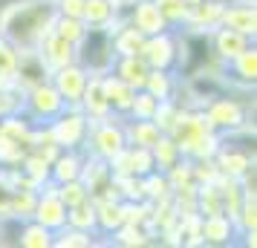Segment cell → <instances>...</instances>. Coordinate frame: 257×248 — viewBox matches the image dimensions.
<instances>
[{
    "instance_id": "cell-1",
    "label": "cell",
    "mask_w": 257,
    "mask_h": 248,
    "mask_svg": "<svg viewBox=\"0 0 257 248\" xmlns=\"http://www.w3.org/2000/svg\"><path fill=\"white\" fill-rule=\"evenodd\" d=\"M55 18V0H6L0 3V35L18 52L35 49L41 38L52 32Z\"/></svg>"
},
{
    "instance_id": "cell-2",
    "label": "cell",
    "mask_w": 257,
    "mask_h": 248,
    "mask_svg": "<svg viewBox=\"0 0 257 248\" xmlns=\"http://www.w3.org/2000/svg\"><path fill=\"white\" fill-rule=\"evenodd\" d=\"M243 98H248V95H243ZM243 98L234 93H220V95H214L211 101H205L202 104V116H205L211 130L225 136V133H234L240 127H245V124H254L248 118L251 116V107Z\"/></svg>"
},
{
    "instance_id": "cell-3",
    "label": "cell",
    "mask_w": 257,
    "mask_h": 248,
    "mask_svg": "<svg viewBox=\"0 0 257 248\" xmlns=\"http://www.w3.org/2000/svg\"><path fill=\"white\" fill-rule=\"evenodd\" d=\"M90 121V118H87ZM127 147L124 139V116L110 113L101 121H90V130H87V144H84V153H93L98 159H113L116 153H121Z\"/></svg>"
},
{
    "instance_id": "cell-4",
    "label": "cell",
    "mask_w": 257,
    "mask_h": 248,
    "mask_svg": "<svg viewBox=\"0 0 257 248\" xmlns=\"http://www.w3.org/2000/svg\"><path fill=\"white\" fill-rule=\"evenodd\" d=\"M75 61L87 72H101V75L110 72L113 61H116V49H113V41L101 26H87V35L75 47Z\"/></svg>"
},
{
    "instance_id": "cell-5",
    "label": "cell",
    "mask_w": 257,
    "mask_h": 248,
    "mask_svg": "<svg viewBox=\"0 0 257 248\" xmlns=\"http://www.w3.org/2000/svg\"><path fill=\"white\" fill-rule=\"evenodd\" d=\"M49 130H52V139L61 150H84L90 121L78 107H64L58 116L49 121Z\"/></svg>"
},
{
    "instance_id": "cell-6",
    "label": "cell",
    "mask_w": 257,
    "mask_h": 248,
    "mask_svg": "<svg viewBox=\"0 0 257 248\" xmlns=\"http://www.w3.org/2000/svg\"><path fill=\"white\" fill-rule=\"evenodd\" d=\"M64 107H70L64 98L58 95V90L49 81L38 84L32 90L24 93V104H21V113H24L32 124H49L52 118L58 116Z\"/></svg>"
},
{
    "instance_id": "cell-7",
    "label": "cell",
    "mask_w": 257,
    "mask_h": 248,
    "mask_svg": "<svg viewBox=\"0 0 257 248\" xmlns=\"http://www.w3.org/2000/svg\"><path fill=\"white\" fill-rule=\"evenodd\" d=\"M55 188H58V185H55L52 179L44 182V185L38 188V202H35V211H32V219L41 222L44 228H49L52 234L67 225V205L58 199Z\"/></svg>"
},
{
    "instance_id": "cell-8",
    "label": "cell",
    "mask_w": 257,
    "mask_h": 248,
    "mask_svg": "<svg viewBox=\"0 0 257 248\" xmlns=\"http://www.w3.org/2000/svg\"><path fill=\"white\" fill-rule=\"evenodd\" d=\"M87 75H90V72L84 70L78 61H70V64H64V67L49 72V84L58 90V95L70 107H78L81 93H84V84H87Z\"/></svg>"
},
{
    "instance_id": "cell-9",
    "label": "cell",
    "mask_w": 257,
    "mask_h": 248,
    "mask_svg": "<svg viewBox=\"0 0 257 248\" xmlns=\"http://www.w3.org/2000/svg\"><path fill=\"white\" fill-rule=\"evenodd\" d=\"M205 44H208V52L214 55V58L222 61V64H228V61L237 58L245 47H251L254 41L245 38L243 32H237V29L217 26V29H211L208 35H205Z\"/></svg>"
},
{
    "instance_id": "cell-10",
    "label": "cell",
    "mask_w": 257,
    "mask_h": 248,
    "mask_svg": "<svg viewBox=\"0 0 257 248\" xmlns=\"http://www.w3.org/2000/svg\"><path fill=\"white\" fill-rule=\"evenodd\" d=\"M222 6H225V0H199V3H194V6L188 9L185 24L179 26V29L188 32V35H202L205 38L211 29L220 26Z\"/></svg>"
},
{
    "instance_id": "cell-11",
    "label": "cell",
    "mask_w": 257,
    "mask_h": 248,
    "mask_svg": "<svg viewBox=\"0 0 257 248\" xmlns=\"http://www.w3.org/2000/svg\"><path fill=\"white\" fill-rule=\"evenodd\" d=\"M139 55L145 58V64H148L151 70H174V64H176L174 29L159 32V35H148Z\"/></svg>"
},
{
    "instance_id": "cell-12",
    "label": "cell",
    "mask_w": 257,
    "mask_h": 248,
    "mask_svg": "<svg viewBox=\"0 0 257 248\" xmlns=\"http://www.w3.org/2000/svg\"><path fill=\"white\" fill-rule=\"evenodd\" d=\"M124 21L133 29H139L142 35H159V32L171 29L153 0H136V3H130L127 9H124Z\"/></svg>"
},
{
    "instance_id": "cell-13",
    "label": "cell",
    "mask_w": 257,
    "mask_h": 248,
    "mask_svg": "<svg viewBox=\"0 0 257 248\" xmlns=\"http://www.w3.org/2000/svg\"><path fill=\"white\" fill-rule=\"evenodd\" d=\"M220 26L237 29V32H243L245 38L254 41L257 38V6H254V0H225Z\"/></svg>"
},
{
    "instance_id": "cell-14",
    "label": "cell",
    "mask_w": 257,
    "mask_h": 248,
    "mask_svg": "<svg viewBox=\"0 0 257 248\" xmlns=\"http://www.w3.org/2000/svg\"><path fill=\"white\" fill-rule=\"evenodd\" d=\"M49 81V67L41 61L35 49H21L18 52V67H15V90H32L38 84Z\"/></svg>"
},
{
    "instance_id": "cell-15",
    "label": "cell",
    "mask_w": 257,
    "mask_h": 248,
    "mask_svg": "<svg viewBox=\"0 0 257 248\" xmlns=\"http://www.w3.org/2000/svg\"><path fill=\"white\" fill-rule=\"evenodd\" d=\"M78 110H81L90 121H101V118H107L110 113H113L110 104H107L104 84H101V72H90V75H87V84H84Z\"/></svg>"
},
{
    "instance_id": "cell-16",
    "label": "cell",
    "mask_w": 257,
    "mask_h": 248,
    "mask_svg": "<svg viewBox=\"0 0 257 248\" xmlns=\"http://www.w3.org/2000/svg\"><path fill=\"white\" fill-rule=\"evenodd\" d=\"M199 239H202V245H231L237 239L234 219L225 213L199 216Z\"/></svg>"
},
{
    "instance_id": "cell-17",
    "label": "cell",
    "mask_w": 257,
    "mask_h": 248,
    "mask_svg": "<svg viewBox=\"0 0 257 248\" xmlns=\"http://www.w3.org/2000/svg\"><path fill=\"white\" fill-rule=\"evenodd\" d=\"M35 52L49 67V72L64 67V64H70V61H75V44L67 41V38L55 35V32H47V35L41 38V44L35 47Z\"/></svg>"
},
{
    "instance_id": "cell-18",
    "label": "cell",
    "mask_w": 257,
    "mask_h": 248,
    "mask_svg": "<svg viewBox=\"0 0 257 248\" xmlns=\"http://www.w3.org/2000/svg\"><path fill=\"white\" fill-rule=\"evenodd\" d=\"M110 72L118 75L124 84H130L133 90H142V87H145V78H148V72H151V67L145 64L142 55H116Z\"/></svg>"
},
{
    "instance_id": "cell-19",
    "label": "cell",
    "mask_w": 257,
    "mask_h": 248,
    "mask_svg": "<svg viewBox=\"0 0 257 248\" xmlns=\"http://www.w3.org/2000/svg\"><path fill=\"white\" fill-rule=\"evenodd\" d=\"M101 84H104V95H107L110 110L118 113V116H127L130 101H133L136 90H133L130 84H124L118 75H113V72H104V75H101Z\"/></svg>"
},
{
    "instance_id": "cell-20",
    "label": "cell",
    "mask_w": 257,
    "mask_h": 248,
    "mask_svg": "<svg viewBox=\"0 0 257 248\" xmlns=\"http://www.w3.org/2000/svg\"><path fill=\"white\" fill-rule=\"evenodd\" d=\"M95 205V231L98 236H110L118 225L124 222V208H121V199H93Z\"/></svg>"
},
{
    "instance_id": "cell-21",
    "label": "cell",
    "mask_w": 257,
    "mask_h": 248,
    "mask_svg": "<svg viewBox=\"0 0 257 248\" xmlns=\"http://www.w3.org/2000/svg\"><path fill=\"white\" fill-rule=\"evenodd\" d=\"M78 179L84 182V188L90 190V196H93V193H98V190L113 179L110 162H107V159H98V156H93V153H84V165H81V176Z\"/></svg>"
},
{
    "instance_id": "cell-22",
    "label": "cell",
    "mask_w": 257,
    "mask_h": 248,
    "mask_svg": "<svg viewBox=\"0 0 257 248\" xmlns=\"http://www.w3.org/2000/svg\"><path fill=\"white\" fill-rule=\"evenodd\" d=\"M81 165H84V150H61L52 165H49V179L61 185V182H70V179L81 176Z\"/></svg>"
},
{
    "instance_id": "cell-23",
    "label": "cell",
    "mask_w": 257,
    "mask_h": 248,
    "mask_svg": "<svg viewBox=\"0 0 257 248\" xmlns=\"http://www.w3.org/2000/svg\"><path fill=\"white\" fill-rule=\"evenodd\" d=\"M162 130L156 127L153 118H127L124 116V139L127 144H136V147H153L159 142Z\"/></svg>"
},
{
    "instance_id": "cell-24",
    "label": "cell",
    "mask_w": 257,
    "mask_h": 248,
    "mask_svg": "<svg viewBox=\"0 0 257 248\" xmlns=\"http://www.w3.org/2000/svg\"><path fill=\"white\" fill-rule=\"evenodd\" d=\"M52 239H55V234H52L49 228H44L41 222H35V219L18 222L15 245H21V248H52Z\"/></svg>"
},
{
    "instance_id": "cell-25",
    "label": "cell",
    "mask_w": 257,
    "mask_h": 248,
    "mask_svg": "<svg viewBox=\"0 0 257 248\" xmlns=\"http://www.w3.org/2000/svg\"><path fill=\"white\" fill-rule=\"evenodd\" d=\"M176 84H179V75L174 70H151L148 78H145V87L153 98H176Z\"/></svg>"
},
{
    "instance_id": "cell-26",
    "label": "cell",
    "mask_w": 257,
    "mask_h": 248,
    "mask_svg": "<svg viewBox=\"0 0 257 248\" xmlns=\"http://www.w3.org/2000/svg\"><path fill=\"white\" fill-rule=\"evenodd\" d=\"M52 245H58V248H93V245H107V239H98V234H90V231H81V228L64 225L61 231H55Z\"/></svg>"
},
{
    "instance_id": "cell-27",
    "label": "cell",
    "mask_w": 257,
    "mask_h": 248,
    "mask_svg": "<svg viewBox=\"0 0 257 248\" xmlns=\"http://www.w3.org/2000/svg\"><path fill=\"white\" fill-rule=\"evenodd\" d=\"M145 38H148V35H142L139 29H133V26L124 21V24L110 35V41H113L116 55H139L142 47H145Z\"/></svg>"
},
{
    "instance_id": "cell-28",
    "label": "cell",
    "mask_w": 257,
    "mask_h": 248,
    "mask_svg": "<svg viewBox=\"0 0 257 248\" xmlns=\"http://www.w3.org/2000/svg\"><path fill=\"white\" fill-rule=\"evenodd\" d=\"M29 133H32V121H29L21 110L0 118V136H3V139L18 142V144H26V147H29Z\"/></svg>"
},
{
    "instance_id": "cell-29",
    "label": "cell",
    "mask_w": 257,
    "mask_h": 248,
    "mask_svg": "<svg viewBox=\"0 0 257 248\" xmlns=\"http://www.w3.org/2000/svg\"><path fill=\"white\" fill-rule=\"evenodd\" d=\"M116 15H118V9L110 3V0H84L81 21L87 26H101V29H104Z\"/></svg>"
},
{
    "instance_id": "cell-30",
    "label": "cell",
    "mask_w": 257,
    "mask_h": 248,
    "mask_svg": "<svg viewBox=\"0 0 257 248\" xmlns=\"http://www.w3.org/2000/svg\"><path fill=\"white\" fill-rule=\"evenodd\" d=\"M151 156H153V165H156V170H168L174 162H179V159H182V153H179L176 142L168 136V133H162V136H159V142L151 147Z\"/></svg>"
},
{
    "instance_id": "cell-31",
    "label": "cell",
    "mask_w": 257,
    "mask_h": 248,
    "mask_svg": "<svg viewBox=\"0 0 257 248\" xmlns=\"http://www.w3.org/2000/svg\"><path fill=\"white\" fill-rule=\"evenodd\" d=\"M197 213L199 216H211V213H222V196L217 182H205L197 185Z\"/></svg>"
},
{
    "instance_id": "cell-32",
    "label": "cell",
    "mask_w": 257,
    "mask_h": 248,
    "mask_svg": "<svg viewBox=\"0 0 257 248\" xmlns=\"http://www.w3.org/2000/svg\"><path fill=\"white\" fill-rule=\"evenodd\" d=\"M67 225L81 228V231H90V234H98V231H95V205H93V199H84V202H78V205L67 208Z\"/></svg>"
},
{
    "instance_id": "cell-33",
    "label": "cell",
    "mask_w": 257,
    "mask_h": 248,
    "mask_svg": "<svg viewBox=\"0 0 257 248\" xmlns=\"http://www.w3.org/2000/svg\"><path fill=\"white\" fill-rule=\"evenodd\" d=\"M35 202H38V190H12V202H9V216H12L15 222L32 219Z\"/></svg>"
},
{
    "instance_id": "cell-34",
    "label": "cell",
    "mask_w": 257,
    "mask_h": 248,
    "mask_svg": "<svg viewBox=\"0 0 257 248\" xmlns=\"http://www.w3.org/2000/svg\"><path fill=\"white\" fill-rule=\"evenodd\" d=\"M49 159H44L41 153H35V150H26L24 156V162H21V170H24L29 179H35L38 182V188L44 185V182H49Z\"/></svg>"
},
{
    "instance_id": "cell-35",
    "label": "cell",
    "mask_w": 257,
    "mask_h": 248,
    "mask_svg": "<svg viewBox=\"0 0 257 248\" xmlns=\"http://www.w3.org/2000/svg\"><path fill=\"white\" fill-rule=\"evenodd\" d=\"M145 179V199L148 202H162V199H171V182L165 176L162 170H151Z\"/></svg>"
},
{
    "instance_id": "cell-36",
    "label": "cell",
    "mask_w": 257,
    "mask_h": 248,
    "mask_svg": "<svg viewBox=\"0 0 257 248\" xmlns=\"http://www.w3.org/2000/svg\"><path fill=\"white\" fill-rule=\"evenodd\" d=\"M52 32L61 35V38H67V41H72V44L78 47V41L87 35V24H84L81 18H67V15H58V18H55V24H52Z\"/></svg>"
},
{
    "instance_id": "cell-37",
    "label": "cell",
    "mask_w": 257,
    "mask_h": 248,
    "mask_svg": "<svg viewBox=\"0 0 257 248\" xmlns=\"http://www.w3.org/2000/svg\"><path fill=\"white\" fill-rule=\"evenodd\" d=\"M153 3L159 6V12H162V18L168 21L171 29H179V26L185 24L188 9H191L185 0H153Z\"/></svg>"
},
{
    "instance_id": "cell-38",
    "label": "cell",
    "mask_w": 257,
    "mask_h": 248,
    "mask_svg": "<svg viewBox=\"0 0 257 248\" xmlns=\"http://www.w3.org/2000/svg\"><path fill=\"white\" fill-rule=\"evenodd\" d=\"M55 193H58V199L67 205V208H72V205H78V202L90 199V190L84 188L81 179H70V182H61L58 188H55Z\"/></svg>"
},
{
    "instance_id": "cell-39",
    "label": "cell",
    "mask_w": 257,
    "mask_h": 248,
    "mask_svg": "<svg viewBox=\"0 0 257 248\" xmlns=\"http://www.w3.org/2000/svg\"><path fill=\"white\" fill-rule=\"evenodd\" d=\"M159 104V98H153L148 90H136L133 101H130L127 118H153V110Z\"/></svg>"
},
{
    "instance_id": "cell-40",
    "label": "cell",
    "mask_w": 257,
    "mask_h": 248,
    "mask_svg": "<svg viewBox=\"0 0 257 248\" xmlns=\"http://www.w3.org/2000/svg\"><path fill=\"white\" fill-rule=\"evenodd\" d=\"M24 104V93L15 90V87H0V118L9 116V113H18Z\"/></svg>"
},
{
    "instance_id": "cell-41",
    "label": "cell",
    "mask_w": 257,
    "mask_h": 248,
    "mask_svg": "<svg viewBox=\"0 0 257 248\" xmlns=\"http://www.w3.org/2000/svg\"><path fill=\"white\" fill-rule=\"evenodd\" d=\"M55 9H58V15H67V18H81L84 0H55Z\"/></svg>"
},
{
    "instance_id": "cell-42",
    "label": "cell",
    "mask_w": 257,
    "mask_h": 248,
    "mask_svg": "<svg viewBox=\"0 0 257 248\" xmlns=\"http://www.w3.org/2000/svg\"><path fill=\"white\" fill-rule=\"evenodd\" d=\"M9 202H12V188H9L6 182H0V222L12 219V216H9Z\"/></svg>"
},
{
    "instance_id": "cell-43",
    "label": "cell",
    "mask_w": 257,
    "mask_h": 248,
    "mask_svg": "<svg viewBox=\"0 0 257 248\" xmlns=\"http://www.w3.org/2000/svg\"><path fill=\"white\" fill-rule=\"evenodd\" d=\"M110 3L116 6L118 12H124V9H127V6H130V3H136V0H110Z\"/></svg>"
},
{
    "instance_id": "cell-44",
    "label": "cell",
    "mask_w": 257,
    "mask_h": 248,
    "mask_svg": "<svg viewBox=\"0 0 257 248\" xmlns=\"http://www.w3.org/2000/svg\"><path fill=\"white\" fill-rule=\"evenodd\" d=\"M185 3H188V6H194V3H199V0H185Z\"/></svg>"
}]
</instances>
